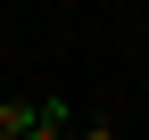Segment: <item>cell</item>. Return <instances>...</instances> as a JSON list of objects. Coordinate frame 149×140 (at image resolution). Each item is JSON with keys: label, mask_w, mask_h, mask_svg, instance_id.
<instances>
[{"label": "cell", "mask_w": 149, "mask_h": 140, "mask_svg": "<svg viewBox=\"0 0 149 140\" xmlns=\"http://www.w3.org/2000/svg\"><path fill=\"white\" fill-rule=\"evenodd\" d=\"M42 124V99H0V140H33Z\"/></svg>", "instance_id": "6da1fadb"}, {"label": "cell", "mask_w": 149, "mask_h": 140, "mask_svg": "<svg viewBox=\"0 0 149 140\" xmlns=\"http://www.w3.org/2000/svg\"><path fill=\"white\" fill-rule=\"evenodd\" d=\"M33 140H74V115H66V99H42V124H33Z\"/></svg>", "instance_id": "7a4b0ae2"}, {"label": "cell", "mask_w": 149, "mask_h": 140, "mask_svg": "<svg viewBox=\"0 0 149 140\" xmlns=\"http://www.w3.org/2000/svg\"><path fill=\"white\" fill-rule=\"evenodd\" d=\"M74 140H116V124H108V115H91V124L74 132Z\"/></svg>", "instance_id": "3957f363"}, {"label": "cell", "mask_w": 149, "mask_h": 140, "mask_svg": "<svg viewBox=\"0 0 149 140\" xmlns=\"http://www.w3.org/2000/svg\"><path fill=\"white\" fill-rule=\"evenodd\" d=\"M141 91H149V74H141Z\"/></svg>", "instance_id": "277c9868"}]
</instances>
